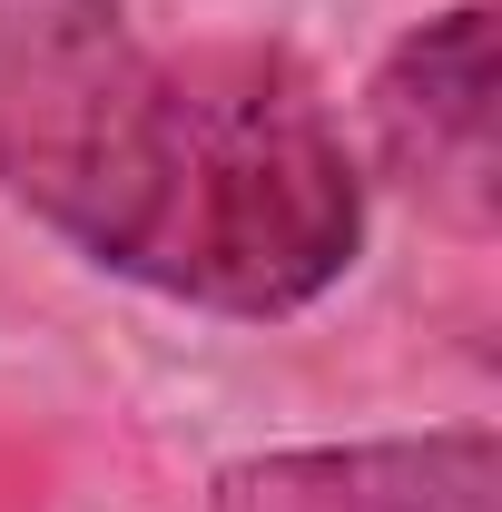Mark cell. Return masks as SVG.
Returning <instances> with one entry per match:
<instances>
[{
    "label": "cell",
    "instance_id": "cell-1",
    "mask_svg": "<svg viewBox=\"0 0 502 512\" xmlns=\"http://www.w3.org/2000/svg\"><path fill=\"white\" fill-rule=\"evenodd\" d=\"M40 217L207 316H296L365 247V168L276 50H138Z\"/></svg>",
    "mask_w": 502,
    "mask_h": 512
},
{
    "label": "cell",
    "instance_id": "cell-2",
    "mask_svg": "<svg viewBox=\"0 0 502 512\" xmlns=\"http://www.w3.org/2000/svg\"><path fill=\"white\" fill-rule=\"evenodd\" d=\"M375 148L404 188H424L443 217L493 227L502 197V60H493V0H453L443 20L404 30L375 69Z\"/></svg>",
    "mask_w": 502,
    "mask_h": 512
},
{
    "label": "cell",
    "instance_id": "cell-3",
    "mask_svg": "<svg viewBox=\"0 0 502 512\" xmlns=\"http://www.w3.org/2000/svg\"><path fill=\"white\" fill-rule=\"evenodd\" d=\"M138 60L119 0H0V188L40 207Z\"/></svg>",
    "mask_w": 502,
    "mask_h": 512
},
{
    "label": "cell",
    "instance_id": "cell-4",
    "mask_svg": "<svg viewBox=\"0 0 502 512\" xmlns=\"http://www.w3.org/2000/svg\"><path fill=\"white\" fill-rule=\"evenodd\" d=\"M207 512H502L493 424L384 434V444H296L217 473Z\"/></svg>",
    "mask_w": 502,
    "mask_h": 512
}]
</instances>
